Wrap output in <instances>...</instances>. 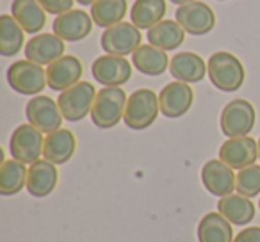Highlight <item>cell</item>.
Listing matches in <instances>:
<instances>
[{"instance_id":"obj_1","label":"cell","mask_w":260,"mask_h":242,"mask_svg":"<svg viewBox=\"0 0 260 242\" xmlns=\"http://www.w3.org/2000/svg\"><path fill=\"white\" fill-rule=\"evenodd\" d=\"M207 73L214 87L224 93H234L241 89L246 79L242 62L230 52H216L209 57Z\"/></svg>"},{"instance_id":"obj_2","label":"cell","mask_w":260,"mask_h":242,"mask_svg":"<svg viewBox=\"0 0 260 242\" xmlns=\"http://www.w3.org/2000/svg\"><path fill=\"white\" fill-rule=\"evenodd\" d=\"M126 94L121 87H104L94 98L93 109H91V119L93 125L102 130L112 128L119 123L125 116Z\"/></svg>"},{"instance_id":"obj_3","label":"cell","mask_w":260,"mask_h":242,"mask_svg":"<svg viewBox=\"0 0 260 242\" xmlns=\"http://www.w3.org/2000/svg\"><path fill=\"white\" fill-rule=\"evenodd\" d=\"M160 112L159 96L152 89H138L126 100L123 121L132 130H145L152 127Z\"/></svg>"},{"instance_id":"obj_4","label":"cell","mask_w":260,"mask_h":242,"mask_svg":"<svg viewBox=\"0 0 260 242\" xmlns=\"http://www.w3.org/2000/svg\"><path fill=\"white\" fill-rule=\"evenodd\" d=\"M255 121H256L255 107L248 100H242V98L228 101L224 105L219 118L221 132L228 139L246 137L253 130V127H255Z\"/></svg>"},{"instance_id":"obj_5","label":"cell","mask_w":260,"mask_h":242,"mask_svg":"<svg viewBox=\"0 0 260 242\" xmlns=\"http://www.w3.org/2000/svg\"><path fill=\"white\" fill-rule=\"evenodd\" d=\"M8 82L13 91L25 96H36L48 86L47 82V70L36 62L29 61H16L8 68Z\"/></svg>"},{"instance_id":"obj_6","label":"cell","mask_w":260,"mask_h":242,"mask_svg":"<svg viewBox=\"0 0 260 242\" xmlns=\"http://www.w3.org/2000/svg\"><path fill=\"white\" fill-rule=\"evenodd\" d=\"M96 94V89L91 82H79L70 89L62 91L61 96L57 98L62 118L72 123L84 119L87 114H91Z\"/></svg>"},{"instance_id":"obj_7","label":"cell","mask_w":260,"mask_h":242,"mask_svg":"<svg viewBox=\"0 0 260 242\" xmlns=\"http://www.w3.org/2000/svg\"><path fill=\"white\" fill-rule=\"evenodd\" d=\"M141 30L134 23L121 22L118 25H112L104 30L100 45L105 54L125 57L128 54H134L141 47Z\"/></svg>"},{"instance_id":"obj_8","label":"cell","mask_w":260,"mask_h":242,"mask_svg":"<svg viewBox=\"0 0 260 242\" xmlns=\"http://www.w3.org/2000/svg\"><path fill=\"white\" fill-rule=\"evenodd\" d=\"M43 132L38 130L30 123L16 127L11 135V141H9L13 159L23 164H34L36 160H40L41 153H43Z\"/></svg>"},{"instance_id":"obj_9","label":"cell","mask_w":260,"mask_h":242,"mask_svg":"<svg viewBox=\"0 0 260 242\" xmlns=\"http://www.w3.org/2000/svg\"><path fill=\"white\" fill-rule=\"evenodd\" d=\"M25 116L29 119V123L43 134H52V132L59 130L62 119H64L57 101L52 100L50 96H45V94L30 98L25 107Z\"/></svg>"},{"instance_id":"obj_10","label":"cell","mask_w":260,"mask_h":242,"mask_svg":"<svg viewBox=\"0 0 260 242\" xmlns=\"http://www.w3.org/2000/svg\"><path fill=\"white\" fill-rule=\"evenodd\" d=\"M177 22L182 25V29L191 36H205L216 27V15L205 4V2H189V4L178 6Z\"/></svg>"},{"instance_id":"obj_11","label":"cell","mask_w":260,"mask_h":242,"mask_svg":"<svg viewBox=\"0 0 260 242\" xmlns=\"http://www.w3.org/2000/svg\"><path fill=\"white\" fill-rule=\"evenodd\" d=\"M94 80L105 87H119L132 77V66L119 55H102L91 66Z\"/></svg>"},{"instance_id":"obj_12","label":"cell","mask_w":260,"mask_h":242,"mask_svg":"<svg viewBox=\"0 0 260 242\" xmlns=\"http://www.w3.org/2000/svg\"><path fill=\"white\" fill-rule=\"evenodd\" d=\"M258 157V143L251 137H232L219 148V159L232 169H244L255 164Z\"/></svg>"},{"instance_id":"obj_13","label":"cell","mask_w":260,"mask_h":242,"mask_svg":"<svg viewBox=\"0 0 260 242\" xmlns=\"http://www.w3.org/2000/svg\"><path fill=\"white\" fill-rule=\"evenodd\" d=\"M202 182L210 194L224 198L235 191L237 177L234 175V169L221 159H212L202 167Z\"/></svg>"},{"instance_id":"obj_14","label":"cell","mask_w":260,"mask_h":242,"mask_svg":"<svg viewBox=\"0 0 260 242\" xmlns=\"http://www.w3.org/2000/svg\"><path fill=\"white\" fill-rule=\"evenodd\" d=\"M192 100H194V93L185 82H171L164 86L159 93L160 112L171 119L182 118L191 109Z\"/></svg>"},{"instance_id":"obj_15","label":"cell","mask_w":260,"mask_h":242,"mask_svg":"<svg viewBox=\"0 0 260 242\" xmlns=\"http://www.w3.org/2000/svg\"><path fill=\"white\" fill-rule=\"evenodd\" d=\"M54 34L59 36L62 41H80L87 38L93 29V18L86 11L80 9H72L64 15L55 16L54 20Z\"/></svg>"},{"instance_id":"obj_16","label":"cell","mask_w":260,"mask_h":242,"mask_svg":"<svg viewBox=\"0 0 260 242\" xmlns=\"http://www.w3.org/2000/svg\"><path fill=\"white\" fill-rule=\"evenodd\" d=\"M80 77H82V62L75 55H62L47 68L48 87L61 93L79 84Z\"/></svg>"},{"instance_id":"obj_17","label":"cell","mask_w":260,"mask_h":242,"mask_svg":"<svg viewBox=\"0 0 260 242\" xmlns=\"http://www.w3.org/2000/svg\"><path fill=\"white\" fill-rule=\"evenodd\" d=\"M64 54V41L55 34H38L25 45V57L40 66H50Z\"/></svg>"},{"instance_id":"obj_18","label":"cell","mask_w":260,"mask_h":242,"mask_svg":"<svg viewBox=\"0 0 260 242\" xmlns=\"http://www.w3.org/2000/svg\"><path fill=\"white\" fill-rule=\"evenodd\" d=\"M59 173L55 164L48 160H36L30 164L29 175H27V191L34 198H45L52 194L57 187Z\"/></svg>"},{"instance_id":"obj_19","label":"cell","mask_w":260,"mask_h":242,"mask_svg":"<svg viewBox=\"0 0 260 242\" xmlns=\"http://www.w3.org/2000/svg\"><path fill=\"white\" fill-rule=\"evenodd\" d=\"M77 148V139L73 135L72 130L68 128H59V130L52 132L45 139L43 146V157L45 160L55 164V166H61L66 164L73 157Z\"/></svg>"},{"instance_id":"obj_20","label":"cell","mask_w":260,"mask_h":242,"mask_svg":"<svg viewBox=\"0 0 260 242\" xmlns=\"http://www.w3.org/2000/svg\"><path fill=\"white\" fill-rule=\"evenodd\" d=\"M170 72L178 82L194 84L203 80L207 73V66L203 59L194 52H180V54L171 57Z\"/></svg>"},{"instance_id":"obj_21","label":"cell","mask_w":260,"mask_h":242,"mask_svg":"<svg viewBox=\"0 0 260 242\" xmlns=\"http://www.w3.org/2000/svg\"><path fill=\"white\" fill-rule=\"evenodd\" d=\"M11 13L22 29L29 34H38L47 23V11L38 0H13Z\"/></svg>"},{"instance_id":"obj_22","label":"cell","mask_w":260,"mask_h":242,"mask_svg":"<svg viewBox=\"0 0 260 242\" xmlns=\"http://www.w3.org/2000/svg\"><path fill=\"white\" fill-rule=\"evenodd\" d=\"M198 242H234L232 223L219 212H209L200 219Z\"/></svg>"},{"instance_id":"obj_23","label":"cell","mask_w":260,"mask_h":242,"mask_svg":"<svg viewBox=\"0 0 260 242\" xmlns=\"http://www.w3.org/2000/svg\"><path fill=\"white\" fill-rule=\"evenodd\" d=\"M132 62L139 72L148 77H159L170 68V57L166 52L153 45H141L132 54Z\"/></svg>"},{"instance_id":"obj_24","label":"cell","mask_w":260,"mask_h":242,"mask_svg":"<svg viewBox=\"0 0 260 242\" xmlns=\"http://www.w3.org/2000/svg\"><path fill=\"white\" fill-rule=\"evenodd\" d=\"M217 212L224 216L232 224H249L255 217V205L249 198L241 194L224 196L217 201Z\"/></svg>"},{"instance_id":"obj_25","label":"cell","mask_w":260,"mask_h":242,"mask_svg":"<svg viewBox=\"0 0 260 242\" xmlns=\"http://www.w3.org/2000/svg\"><path fill=\"white\" fill-rule=\"evenodd\" d=\"M185 30L182 29V25L173 20H162L160 23H157L155 27L148 30L146 40L150 45L160 48V50H177L182 43H184Z\"/></svg>"},{"instance_id":"obj_26","label":"cell","mask_w":260,"mask_h":242,"mask_svg":"<svg viewBox=\"0 0 260 242\" xmlns=\"http://www.w3.org/2000/svg\"><path fill=\"white\" fill-rule=\"evenodd\" d=\"M166 15V0H136L130 9V20L138 29L150 30L162 22Z\"/></svg>"},{"instance_id":"obj_27","label":"cell","mask_w":260,"mask_h":242,"mask_svg":"<svg viewBox=\"0 0 260 242\" xmlns=\"http://www.w3.org/2000/svg\"><path fill=\"white\" fill-rule=\"evenodd\" d=\"M27 175H29V169L23 162L16 159L4 160L0 167V194H18L23 187H27Z\"/></svg>"},{"instance_id":"obj_28","label":"cell","mask_w":260,"mask_h":242,"mask_svg":"<svg viewBox=\"0 0 260 242\" xmlns=\"http://www.w3.org/2000/svg\"><path fill=\"white\" fill-rule=\"evenodd\" d=\"M23 32L13 15L0 16V54L4 57H13L23 47Z\"/></svg>"},{"instance_id":"obj_29","label":"cell","mask_w":260,"mask_h":242,"mask_svg":"<svg viewBox=\"0 0 260 242\" xmlns=\"http://www.w3.org/2000/svg\"><path fill=\"white\" fill-rule=\"evenodd\" d=\"M126 15V0H96L91 6V18L98 27L109 29L123 22Z\"/></svg>"},{"instance_id":"obj_30","label":"cell","mask_w":260,"mask_h":242,"mask_svg":"<svg viewBox=\"0 0 260 242\" xmlns=\"http://www.w3.org/2000/svg\"><path fill=\"white\" fill-rule=\"evenodd\" d=\"M235 189L241 196L253 198L260 194V166H249L244 167L237 173V184Z\"/></svg>"},{"instance_id":"obj_31","label":"cell","mask_w":260,"mask_h":242,"mask_svg":"<svg viewBox=\"0 0 260 242\" xmlns=\"http://www.w3.org/2000/svg\"><path fill=\"white\" fill-rule=\"evenodd\" d=\"M41 4V8L48 13V15H64V13L72 11L75 0H38Z\"/></svg>"},{"instance_id":"obj_32","label":"cell","mask_w":260,"mask_h":242,"mask_svg":"<svg viewBox=\"0 0 260 242\" xmlns=\"http://www.w3.org/2000/svg\"><path fill=\"white\" fill-rule=\"evenodd\" d=\"M234 242H260V226H248L237 233Z\"/></svg>"},{"instance_id":"obj_33","label":"cell","mask_w":260,"mask_h":242,"mask_svg":"<svg viewBox=\"0 0 260 242\" xmlns=\"http://www.w3.org/2000/svg\"><path fill=\"white\" fill-rule=\"evenodd\" d=\"M77 4H80V6H93L96 0H75Z\"/></svg>"},{"instance_id":"obj_34","label":"cell","mask_w":260,"mask_h":242,"mask_svg":"<svg viewBox=\"0 0 260 242\" xmlns=\"http://www.w3.org/2000/svg\"><path fill=\"white\" fill-rule=\"evenodd\" d=\"M171 2L177 6H184V4H189V2H194V0H171Z\"/></svg>"},{"instance_id":"obj_35","label":"cell","mask_w":260,"mask_h":242,"mask_svg":"<svg viewBox=\"0 0 260 242\" xmlns=\"http://www.w3.org/2000/svg\"><path fill=\"white\" fill-rule=\"evenodd\" d=\"M258 159H260V139H258Z\"/></svg>"},{"instance_id":"obj_36","label":"cell","mask_w":260,"mask_h":242,"mask_svg":"<svg viewBox=\"0 0 260 242\" xmlns=\"http://www.w3.org/2000/svg\"><path fill=\"white\" fill-rule=\"evenodd\" d=\"M217 2H224V0H217Z\"/></svg>"},{"instance_id":"obj_37","label":"cell","mask_w":260,"mask_h":242,"mask_svg":"<svg viewBox=\"0 0 260 242\" xmlns=\"http://www.w3.org/2000/svg\"><path fill=\"white\" fill-rule=\"evenodd\" d=\"M258 209H260V201H258Z\"/></svg>"}]
</instances>
